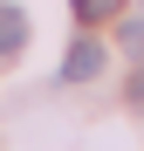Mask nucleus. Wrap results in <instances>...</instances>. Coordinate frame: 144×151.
Here are the masks:
<instances>
[{
    "instance_id": "nucleus-1",
    "label": "nucleus",
    "mask_w": 144,
    "mask_h": 151,
    "mask_svg": "<svg viewBox=\"0 0 144 151\" xmlns=\"http://www.w3.org/2000/svg\"><path fill=\"white\" fill-rule=\"evenodd\" d=\"M96 76H103V41L82 35V41L62 55V83H96Z\"/></svg>"
},
{
    "instance_id": "nucleus-2",
    "label": "nucleus",
    "mask_w": 144,
    "mask_h": 151,
    "mask_svg": "<svg viewBox=\"0 0 144 151\" xmlns=\"http://www.w3.org/2000/svg\"><path fill=\"white\" fill-rule=\"evenodd\" d=\"M21 41H28V14L21 7H0V62H14Z\"/></svg>"
},
{
    "instance_id": "nucleus-3",
    "label": "nucleus",
    "mask_w": 144,
    "mask_h": 151,
    "mask_svg": "<svg viewBox=\"0 0 144 151\" xmlns=\"http://www.w3.org/2000/svg\"><path fill=\"white\" fill-rule=\"evenodd\" d=\"M117 14H124V0H76V21H89V28L96 21H117Z\"/></svg>"
},
{
    "instance_id": "nucleus-4",
    "label": "nucleus",
    "mask_w": 144,
    "mask_h": 151,
    "mask_svg": "<svg viewBox=\"0 0 144 151\" xmlns=\"http://www.w3.org/2000/svg\"><path fill=\"white\" fill-rule=\"evenodd\" d=\"M117 35H124V48H130V55H144V21H124Z\"/></svg>"
},
{
    "instance_id": "nucleus-5",
    "label": "nucleus",
    "mask_w": 144,
    "mask_h": 151,
    "mask_svg": "<svg viewBox=\"0 0 144 151\" xmlns=\"http://www.w3.org/2000/svg\"><path fill=\"white\" fill-rule=\"evenodd\" d=\"M130 110H144V62H137V76H130Z\"/></svg>"
}]
</instances>
